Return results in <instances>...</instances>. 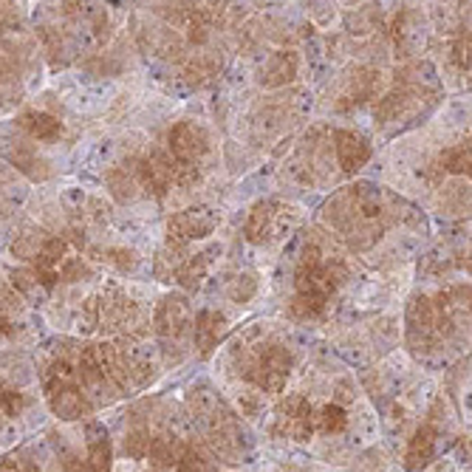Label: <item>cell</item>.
Wrapping results in <instances>:
<instances>
[{
	"instance_id": "1",
	"label": "cell",
	"mask_w": 472,
	"mask_h": 472,
	"mask_svg": "<svg viewBox=\"0 0 472 472\" xmlns=\"http://www.w3.org/2000/svg\"><path fill=\"white\" fill-rule=\"evenodd\" d=\"M206 147H209V139L204 134V127L196 122H178L167 136L170 159L185 170H196V165L201 162Z\"/></svg>"
},
{
	"instance_id": "2",
	"label": "cell",
	"mask_w": 472,
	"mask_h": 472,
	"mask_svg": "<svg viewBox=\"0 0 472 472\" xmlns=\"http://www.w3.org/2000/svg\"><path fill=\"white\" fill-rule=\"evenodd\" d=\"M288 371H292V354L283 346H269L255 357V365L249 371V379L266 393H280L286 387Z\"/></svg>"
},
{
	"instance_id": "3",
	"label": "cell",
	"mask_w": 472,
	"mask_h": 472,
	"mask_svg": "<svg viewBox=\"0 0 472 472\" xmlns=\"http://www.w3.org/2000/svg\"><path fill=\"white\" fill-rule=\"evenodd\" d=\"M216 224L218 218L209 213V209H187V213H178L167 221V244L187 246L193 241H201L216 229Z\"/></svg>"
},
{
	"instance_id": "4",
	"label": "cell",
	"mask_w": 472,
	"mask_h": 472,
	"mask_svg": "<svg viewBox=\"0 0 472 472\" xmlns=\"http://www.w3.org/2000/svg\"><path fill=\"white\" fill-rule=\"evenodd\" d=\"M190 323H193V314L185 297H167L162 300L159 311H156V331H159L162 343L167 348L170 346L178 348V339L190 331Z\"/></svg>"
},
{
	"instance_id": "5",
	"label": "cell",
	"mask_w": 472,
	"mask_h": 472,
	"mask_svg": "<svg viewBox=\"0 0 472 472\" xmlns=\"http://www.w3.org/2000/svg\"><path fill=\"white\" fill-rule=\"evenodd\" d=\"M277 427L295 441H308L314 433V407L303 397L286 399L277 410Z\"/></svg>"
},
{
	"instance_id": "6",
	"label": "cell",
	"mask_w": 472,
	"mask_h": 472,
	"mask_svg": "<svg viewBox=\"0 0 472 472\" xmlns=\"http://www.w3.org/2000/svg\"><path fill=\"white\" fill-rule=\"evenodd\" d=\"M334 153L339 159V167L351 176V173H357V170H362L365 165H368L374 147L362 134H357V130L339 127V130H334Z\"/></svg>"
},
{
	"instance_id": "7",
	"label": "cell",
	"mask_w": 472,
	"mask_h": 472,
	"mask_svg": "<svg viewBox=\"0 0 472 472\" xmlns=\"http://www.w3.org/2000/svg\"><path fill=\"white\" fill-rule=\"evenodd\" d=\"M224 334H226V317H224V314L209 311V308L198 311V317L193 323V339H196V348H198L201 357L213 354L218 348Z\"/></svg>"
},
{
	"instance_id": "8",
	"label": "cell",
	"mask_w": 472,
	"mask_h": 472,
	"mask_svg": "<svg viewBox=\"0 0 472 472\" xmlns=\"http://www.w3.org/2000/svg\"><path fill=\"white\" fill-rule=\"evenodd\" d=\"M277 221H280V206L275 201H260V204H255V209L246 218L244 235L252 244H266V241H272Z\"/></svg>"
},
{
	"instance_id": "9",
	"label": "cell",
	"mask_w": 472,
	"mask_h": 472,
	"mask_svg": "<svg viewBox=\"0 0 472 472\" xmlns=\"http://www.w3.org/2000/svg\"><path fill=\"white\" fill-rule=\"evenodd\" d=\"M436 444H438V433L425 425V427H418L407 444V450H405V467L407 472H418V469H425L433 458H436Z\"/></svg>"
},
{
	"instance_id": "10",
	"label": "cell",
	"mask_w": 472,
	"mask_h": 472,
	"mask_svg": "<svg viewBox=\"0 0 472 472\" xmlns=\"http://www.w3.org/2000/svg\"><path fill=\"white\" fill-rule=\"evenodd\" d=\"M17 125H20L35 142H43V145H55V142H60V136H63V122L55 119L51 114H45V111H29V114H23V116H17Z\"/></svg>"
},
{
	"instance_id": "11",
	"label": "cell",
	"mask_w": 472,
	"mask_h": 472,
	"mask_svg": "<svg viewBox=\"0 0 472 472\" xmlns=\"http://www.w3.org/2000/svg\"><path fill=\"white\" fill-rule=\"evenodd\" d=\"M88 472H114V447L108 430L102 425H88Z\"/></svg>"
},
{
	"instance_id": "12",
	"label": "cell",
	"mask_w": 472,
	"mask_h": 472,
	"mask_svg": "<svg viewBox=\"0 0 472 472\" xmlns=\"http://www.w3.org/2000/svg\"><path fill=\"white\" fill-rule=\"evenodd\" d=\"M295 76H297V57L292 55V51H277V55L269 57L266 68L260 71V85L277 88V85L292 83Z\"/></svg>"
},
{
	"instance_id": "13",
	"label": "cell",
	"mask_w": 472,
	"mask_h": 472,
	"mask_svg": "<svg viewBox=\"0 0 472 472\" xmlns=\"http://www.w3.org/2000/svg\"><path fill=\"white\" fill-rule=\"evenodd\" d=\"M9 162H12L20 173H25L29 178H35V181H45V178L51 176V165H48L45 159H40V156H37L35 150L15 147V153H9Z\"/></svg>"
},
{
	"instance_id": "14",
	"label": "cell",
	"mask_w": 472,
	"mask_h": 472,
	"mask_svg": "<svg viewBox=\"0 0 472 472\" xmlns=\"http://www.w3.org/2000/svg\"><path fill=\"white\" fill-rule=\"evenodd\" d=\"M348 427V413L339 405H323L317 413H314V430H320L326 436H336Z\"/></svg>"
},
{
	"instance_id": "15",
	"label": "cell",
	"mask_w": 472,
	"mask_h": 472,
	"mask_svg": "<svg viewBox=\"0 0 472 472\" xmlns=\"http://www.w3.org/2000/svg\"><path fill=\"white\" fill-rule=\"evenodd\" d=\"M105 187H108V190H111V196H114L116 201H122V204L134 201V198H136V193H139V187H136L134 176H130L127 170H122V167H114V170L105 173Z\"/></svg>"
},
{
	"instance_id": "16",
	"label": "cell",
	"mask_w": 472,
	"mask_h": 472,
	"mask_svg": "<svg viewBox=\"0 0 472 472\" xmlns=\"http://www.w3.org/2000/svg\"><path fill=\"white\" fill-rule=\"evenodd\" d=\"M51 238V235H45L43 229H25L20 238H15V244H12V255L17 257V260H32L37 257V252L45 246V241Z\"/></svg>"
},
{
	"instance_id": "17",
	"label": "cell",
	"mask_w": 472,
	"mask_h": 472,
	"mask_svg": "<svg viewBox=\"0 0 472 472\" xmlns=\"http://www.w3.org/2000/svg\"><path fill=\"white\" fill-rule=\"evenodd\" d=\"M441 167L447 173H453V176H469V147L467 145L450 147L447 153L441 156Z\"/></svg>"
},
{
	"instance_id": "18",
	"label": "cell",
	"mask_w": 472,
	"mask_h": 472,
	"mask_svg": "<svg viewBox=\"0 0 472 472\" xmlns=\"http://www.w3.org/2000/svg\"><path fill=\"white\" fill-rule=\"evenodd\" d=\"M23 407H25L23 393L9 390V387H0V416L15 418V416H20V413H23Z\"/></svg>"
},
{
	"instance_id": "19",
	"label": "cell",
	"mask_w": 472,
	"mask_h": 472,
	"mask_svg": "<svg viewBox=\"0 0 472 472\" xmlns=\"http://www.w3.org/2000/svg\"><path fill=\"white\" fill-rule=\"evenodd\" d=\"M147 447H150V436L145 430H134L125 438V456L130 458H147Z\"/></svg>"
},
{
	"instance_id": "20",
	"label": "cell",
	"mask_w": 472,
	"mask_h": 472,
	"mask_svg": "<svg viewBox=\"0 0 472 472\" xmlns=\"http://www.w3.org/2000/svg\"><path fill=\"white\" fill-rule=\"evenodd\" d=\"M255 288H257L255 277H252V275H241L238 280H235V286L229 288V297H232L235 303H246V300L255 295Z\"/></svg>"
},
{
	"instance_id": "21",
	"label": "cell",
	"mask_w": 472,
	"mask_h": 472,
	"mask_svg": "<svg viewBox=\"0 0 472 472\" xmlns=\"http://www.w3.org/2000/svg\"><path fill=\"white\" fill-rule=\"evenodd\" d=\"M176 472H204V464L193 453H185L178 458V464H176Z\"/></svg>"
},
{
	"instance_id": "22",
	"label": "cell",
	"mask_w": 472,
	"mask_h": 472,
	"mask_svg": "<svg viewBox=\"0 0 472 472\" xmlns=\"http://www.w3.org/2000/svg\"><path fill=\"white\" fill-rule=\"evenodd\" d=\"M63 469H65V472H88V461H83L80 456H74V453H65Z\"/></svg>"
},
{
	"instance_id": "23",
	"label": "cell",
	"mask_w": 472,
	"mask_h": 472,
	"mask_svg": "<svg viewBox=\"0 0 472 472\" xmlns=\"http://www.w3.org/2000/svg\"><path fill=\"white\" fill-rule=\"evenodd\" d=\"M147 472H162V469H156V467H150V469H147Z\"/></svg>"
}]
</instances>
